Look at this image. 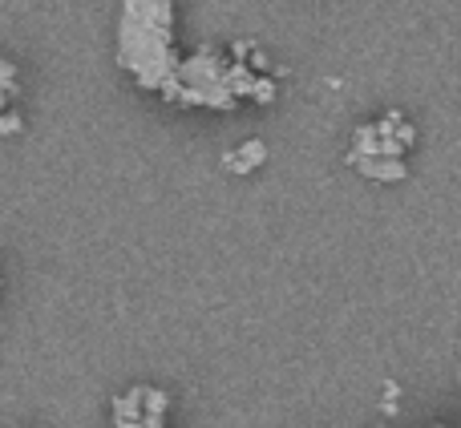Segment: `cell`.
<instances>
[{"instance_id":"obj_1","label":"cell","mask_w":461,"mask_h":428,"mask_svg":"<svg viewBox=\"0 0 461 428\" xmlns=\"http://www.w3.org/2000/svg\"><path fill=\"white\" fill-rule=\"evenodd\" d=\"M118 65L146 89L167 97L183 53L175 45V4L167 0H134L118 13Z\"/></svg>"},{"instance_id":"obj_2","label":"cell","mask_w":461,"mask_h":428,"mask_svg":"<svg viewBox=\"0 0 461 428\" xmlns=\"http://www.w3.org/2000/svg\"><path fill=\"white\" fill-rule=\"evenodd\" d=\"M227 65H230V57L215 53L211 45H203L199 53L183 57L167 102L199 105V110H235L239 102H235V94H230V85H227Z\"/></svg>"},{"instance_id":"obj_3","label":"cell","mask_w":461,"mask_h":428,"mask_svg":"<svg viewBox=\"0 0 461 428\" xmlns=\"http://www.w3.org/2000/svg\"><path fill=\"white\" fill-rule=\"evenodd\" d=\"M113 413V428H146V408H142V384L138 388H126L110 400Z\"/></svg>"},{"instance_id":"obj_4","label":"cell","mask_w":461,"mask_h":428,"mask_svg":"<svg viewBox=\"0 0 461 428\" xmlns=\"http://www.w3.org/2000/svg\"><path fill=\"white\" fill-rule=\"evenodd\" d=\"M263 162H267V146H263L259 138H247L243 146H235L230 154H223L227 174H251V170H259Z\"/></svg>"},{"instance_id":"obj_5","label":"cell","mask_w":461,"mask_h":428,"mask_svg":"<svg viewBox=\"0 0 461 428\" xmlns=\"http://www.w3.org/2000/svg\"><path fill=\"white\" fill-rule=\"evenodd\" d=\"M357 170L365 178H373V183H401L409 174L405 158H365V162H357Z\"/></svg>"},{"instance_id":"obj_6","label":"cell","mask_w":461,"mask_h":428,"mask_svg":"<svg viewBox=\"0 0 461 428\" xmlns=\"http://www.w3.org/2000/svg\"><path fill=\"white\" fill-rule=\"evenodd\" d=\"M16 89H21V73H16V65L8 61V57H0V94L13 102Z\"/></svg>"},{"instance_id":"obj_7","label":"cell","mask_w":461,"mask_h":428,"mask_svg":"<svg viewBox=\"0 0 461 428\" xmlns=\"http://www.w3.org/2000/svg\"><path fill=\"white\" fill-rule=\"evenodd\" d=\"M276 97H279V85H276V77L267 73V77H259V85H255V97H251V102H255V105H271Z\"/></svg>"},{"instance_id":"obj_8","label":"cell","mask_w":461,"mask_h":428,"mask_svg":"<svg viewBox=\"0 0 461 428\" xmlns=\"http://www.w3.org/2000/svg\"><path fill=\"white\" fill-rule=\"evenodd\" d=\"M21 129H24V121H21V113H16V110L0 113V138H16Z\"/></svg>"},{"instance_id":"obj_9","label":"cell","mask_w":461,"mask_h":428,"mask_svg":"<svg viewBox=\"0 0 461 428\" xmlns=\"http://www.w3.org/2000/svg\"><path fill=\"white\" fill-rule=\"evenodd\" d=\"M5 110H8V97H5V94H0V113H5Z\"/></svg>"}]
</instances>
